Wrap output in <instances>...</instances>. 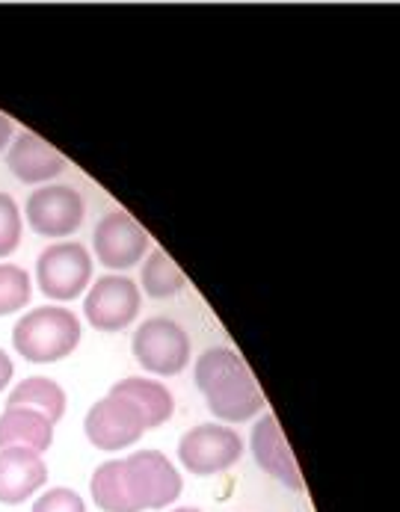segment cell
<instances>
[{"label":"cell","instance_id":"cell-1","mask_svg":"<svg viewBox=\"0 0 400 512\" xmlns=\"http://www.w3.org/2000/svg\"><path fill=\"white\" fill-rule=\"evenodd\" d=\"M196 385L208 400V409L229 424L249 421L264 409V394L258 391L246 362L235 350L211 347L196 362Z\"/></svg>","mask_w":400,"mask_h":512},{"label":"cell","instance_id":"cell-2","mask_svg":"<svg viewBox=\"0 0 400 512\" xmlns=\"http://www.w3.org/2000/svg\"><path fill=\"white\" fill-rule=\"evenodd\" d=\"M12 344L18 356L30 365H51L72 356L80 344V320L69 308H33L12 329Z\"/></svg>","mask_w":400,"mask_h":512},{"label":"cell","instance_id":"cell-3","mask_svg":"<svg viewBox=\"0 0 400 512\" xmlns=\"http://www.w3.org/2000/svg\"><path fill=\"white\" fill-rule=\"evenodd\" d=\"M131 344L137 362L158 376H175L190 365V338L169 317H149L140 323Z\"/></svg>","mask_w":400,"mask_h":512},{"label":"cell","instance_id":"cell-4","mask_svg":"<svg viewBox=\"0 0 400 512\" xmlns=\"http://www.w3.org/2000/svg\"><path fill=\"white\" fill-rule=\"evenodd\" d=\"M36 279L45 296L69 302L86 291L92 279V255L80 243H57L48 246L36 261Z\"/></svg>","mask_w":400,"mask_h":512},{"label":"cell","instance_id":"cell-5","mask_svg":"<svg viewBox=\"0 0 400 512\" xmlns=\"http://www.w3.org/2000/svg\"><path fill=\"white\" fill-rule=\"evenodd\" d=\"M240 456H243L240 436L220 424H199L178 444L181 465L196 477H211V474L229 471Z\"/></svg>","mask_w":400,"mask_h":512},{"label":"cell","instance_id":"cell-6","mask_svg":"<svg viewBox=\"0 0 400 512\" xmlns=\"http://www.w3.org/2000/svg\"><path fill=\"white\" fill-rule=\"evenodd\" d=\"M83 430H86V439L98 450L113 453V450H122V447H131L134 441H140V436L146 433V418L131 400L107 394L86 412Z\"/></svg>","mask_w":400,"mask_h":512},{"label":"cell","instance_id":"cell-7","mask_svg":"<svg viewBox=\"0 0 400 512\" xmlns=\"http://www.w3.org/2000/svg\"><path fill=\"white\" fill-rule=\"evenodd\" d=\"M143 296L128 276H101L86 293L83 314L101 332H119L140 314Z\"/></svg>","mask_w":400,"mask_h":512},{"label":"cell","instance_id":"cell-8","mask_svg":"<svg viewBox=\"0 0 400 512\" xmlns=\"http://www.w3.org/2000/svg\"><path fill=\"white\" fill-rule=\"evenodd\" d=\"M92 246L107 270H131L149 252V234L125 211H113L95 225Z\"/></svg>","mask_w":400,"mask_h":512},{"label":"cell","instance_id":"cell-9","mask_svg":"<svg viewBox=\"0 0 400 512\" xmlns=\"http://www.w3.org/2000/svg\"><path fill=\"white\" fill-rule=\"evenodd\" d=\"M83 222V199L66 184L39 187L27 199V225L42 237H69Z\"/></svg>","mask_w":400,"mask_h":512},{"label":"cell","instance_id":"cell-10","mask_svg":"<svg viewBox=\"0 0 400 512\" xmlns=\"http://www.w3.org/2000/svg\"><path fill=\"white\" fill-rule=\"evenodd\" d=\"M146 510H163L181 495V474L160 450H137L125 459Z\"/></svg>","mask_w":400,"mask_h":512},{"label":"cell","instance_id":"cell-11","mask_svg":"<svg viewBox=\"0 0 400 512\" xmlns=\"http://www.w3.org/2000/svg\"><path fill=\"white\" fill-rule=\"evenodd\" d=\"M252 456H255L261 471H267L270 477H276L288 489L303 492V474H300V465L294 459V450L282 436L279 418L270 412L252 427Z\"/></svg>","mask_w":400,"mask_h":512},{"label":"cell","instance_id":"cell-12","mask_svg":"<svg viewBox=\"0 0 400 512\" xmlns=\"http://www.w3.org/2000/svg\"><path fill=\"white\" fill-rule=\"evenodd\" d=\"M48 483V465L39 453L27 447L0 450V504H24Z\"/></svg>","mask_w":400,"mask_h":512},{"label":"cell","instance_id":"cell-13","mask_svg":"<svg viewBox=\"0 0 400 512\" xmlns=\"http://www.w3.org/2000/svg\"><path fill=\"white\" fill-rule=\"evenodd\" d=\"M9 172L24 184H42L66 172V157L36 134H18L6 154Z\"/></svg>","mask_w":400,"mask_h":512},{"label":"cell","instance_id":"cell-14","mask_svg":"<svg viewBox=\"0 0 400 512\" xmlns=\"http://www.w3.org/2000/svg\"><path fill=\"white\" fill-rule=\"evenodd\" d=\"M92 498L101 510L107 512H143V498L137 492V483L125 465V459H113L95 468L92 474Z\"/></svg>","mask_w":400,"mask_h":512},{"label":"cell","instance_id":"cell-15","mask_svg":"<svg viewBox=\"0 0 400 512\" xmlns=\"http://www.w3.org/2000/svg\"><path fill=\"white\" fill-rule=\"evenodd\" d=\"M54 444V424L24 406H6L0 415V450L3 447H27L33 453H45Z\"/></svg>","mask_w":400,"mask_h":512},{"label":"cell","instance_id":"cell-16","mask_svg":"<svg viewBox=\"0 0 400 512\" xmlns=\"http://www.w3.org/2000/svg\"><path fill=\"white\" fill-rule=\"evenodd\" d=\"M110 394L131 400V403L143 412V418H146V430H149V427H160V424H166V421L172 418V412H175V400H172L169 388H163V385L155 382V379L128 376V379L116 382V385L110 388Z\"/></svg>","mask_w":400,"mask_h":512},{"label":"cell","instance_id":"cell-17","mask_svg":"<svg viewBox=\"0 0 400 512\" xmlns=\"http://www.w3.org/2000/svg\"><path fill=\"white\" fill-rule=\"evenodd\" d=\"M6 406L33 409V412L45 415L51 424H57V421L66 415V391H63L54 379H48V376H30V379L18 382V385L9 391Z\"/></svg>","mask_w":400,"mask_h":512},{"label":"cell","instance_id":"cell-18","mask_svg":"<svg viewBox=\"0 0 400 512\" xmlns=\"http://www.w3.org/2000/svg\"><path fill=\"white\" fill-rule=\"evenodd\" d=\"M140 282H143V291L149 293L152 299H169V296L184 291V285H187L184 273H181V270L175 267V261H172L166 252H160V249H155V252L146 258V264H143V270H140Z\"/></svg>","mask_w":400,"mask_h":512},{"label":"cell","instance_id":"cell-19","mask_svg":"<svg viewBox=\"0 0 400 512\" xmlns=\"http://www.w3.org/2000/svg\"><path fill=\"white\" fill-rule=\"evenodd\" d=\"M33 296L30 288V276L27 270L15 267V264H0V317L21 311Z\"/></svg>","mask_w":400,"mask_h":512},{"label":"cell","instance_id":"cell-20","mask_svg":"<svg viewBox=\"0 0 400 512\" xmlns=\"http://www.w3.org/2000/svg\"><path fill=\"white\" fill-rule=\"evenodd\" d=\"M21 208L9 193H0V258L12 255L21 243Z\"/></svg>","mask_w":400,"mask_h":512},{"label":"cell","instance_id":"cell-21","mask_svg":"<svg viewBox=\"0 0 400 512\" xmlns=\"http://www.w3.org/2000/svg\"><path fill=\"white\" fill-rule=\"evenodd\" d=\"M33 512H86L83 501H80L78 492L66 489V486H57L51 492H45L36 504Z\"/></svg>","mask_w":400,"mask_h":512},{"label":"cell","instance_id":"cell-22","mask_svg":"<svg viewBox=\"0 0 400 512\" xmlns=\"http://www.w3.org/2000/svg\"><path fill=\"white\" fill-rule=\"evenodd\" d=\"M9 382H12V362H9V356L0 350V391H3Z\"/></svg>","mask_w":400,"mask_h":512},{"label":"cell","instance_id":"cell-23","mask_svg":"<svg viewBox=\"0 0 400 512\" xmlns=\"http://www.w3.org/2000/svg\"><path fill=\"white\" fill-rule=\"evenodd\" d=\"M9 137H12V122L0 113V151H3V146L9 143Z\"/></svg>","mask_w":400,"mask_h":512},{"label":"cell","instance_id":"cell-24","mask_svg":"<svg viewBox=\"0 0 400 512\" xmlns=\"http://www.w3.org/2000/svg\"><path fill=\"white\" fill-rule=\"evenodd\" d=\"M172 512H199V510H193V507H178V510H172Z\"/></svg>","mask_w":400,"mask_h":512}]
</instances>
